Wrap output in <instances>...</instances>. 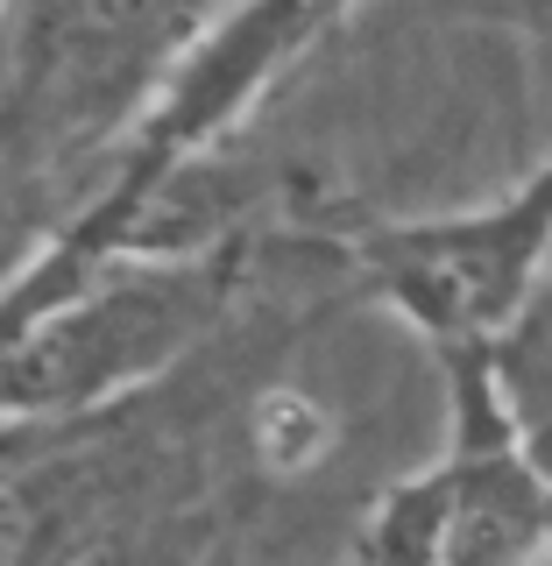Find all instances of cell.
I'll return each instance as SVG.
<instances>
[{
  "label": "cell",
  "instance_id": "1",
  "mask_svg": "<svg viewBox=\"0 0 552 566\" xmlns=\"http://www.w3.org/2000/svg\"><path fill=\"white\" fill-rule=\"evenodd\" d=\"M552 262V156L510 199L454 220L376 227L354 241L362 291L383 297L439 361H489V347L545 291Z\"/></svg>",
  "mask_w": 552,
  "mask_h": 566
},
{
  "label": "cell",
  "instance_id": "2",
  "mask_svg": "<svg viewBox=\"0 0 552 566\" xmlns=\"http://www.w3.org/2000/svg\"><path fill=\"white\" fill-rule=\"evenodd\" d=\"M454 376V453L376 495L354 566H524L552 538V503L510 453L489 368L447 361Z\"/></svg>",
  "mask_w": 552,
  "mask_h": 566
},
{
  "label": "cell",
  "instance_id": "3",
  "mask_svg": "<svg viewBox=\"0 0 552 566\" xmlns=\"http://www.w3.org/2000/svg\"><path fill=\"white\" fill-rule=\"evenodd\" d=\"M489 397L510 432V453L552 503V283L524 305V318L489 347Z\"/></svg>",
  "mask_w": 552,
  "mask_h": 566
},
{
  "label": "cell",
  "instance_id": "4",
  "mask_svg": "<svg viewBox=\"0 0 552 566\" xmlns=\"http://www.w3.org/2000/svg\"><path fill=\"white\" fill-rule=\"evenodd\" d=\"M93 439H79V447H93ZM79 447H58L29 468L0 474V566H58L71 553L85 510H93Z\"/></svg>",
  "mask_w": 552,
  "mask_h": 566
},
{
  "label": "cell",
  "instance_id": "5",
  "mask_svg": "<svg viewBox=\"0 0 552 566\" xmlns=\"http://www.w3.org/2000/svg\"><path fill=\"white\" fill-rule=\"evenodd\" d=\"M199 566H241V553H235V545H220V553H206Z\"/></svg>",
  "mask_w": 552,
  "mask_h": 566
},
{
  "label": "cell",
  "instance_id": "6",
  "mask_svg": "<svg viewBox=\"0 0 552 566\" xmlns=\"http://www.w3.org/2000/svg\"><path fill=\"white\" fill-rule=\"evenodd\" d=\"M524 566H552V538H545V545H539V553H531Z\"/></svg>",
  "mask_w": 552,
  "mask_h": 566
},
{
  "label": "cell",
  "instance_id": "7",
  "mask_svg": "<svg viewBox=\"0 0 552 566\" xmlns=\"http://www.w3.org/2000/svg\"><path fill=\"white\" fill-rule=\"evenodd\" d=\"M0 22H8V14H0Z\"/></svg>",
  "mask_w": 552,
  "mask_h": 566
}]
</instances>
